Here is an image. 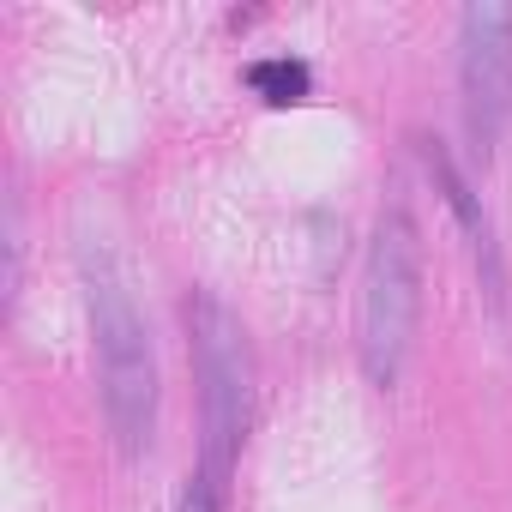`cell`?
I'll return each instance as SVG.
<instances>
[{"mask_svg": "<svg viewBox=\"0 0 512 512\" xmlns=\"http://www.w3.org/2000/svg\"><path fill=\"white\" fill-rule=\"evenodd\" d=\"M85 272V308H91V344H97V380H103V416L121 452H151L157 440V350H151V326L121 278V266L109 260V247L79 253Z\"/></svg>", "mask_w": 512, "mask_h": 512, "instance_id": "obj_1", "label": "cell"}, {"mask_svg": "<svg viewBox=\"0 0 512 512\" xmlns=\"http://www.w3.org/2000/svg\"><path fill=\"white\" fill-rule=\"evenodd\" d=\"M458 109L464 139L488 163L512 121V7L506 0H476L458 19Z\"/></svg>", "mask_w": 512, "mask_h": 512, "instance_id": "obj_4", "label": "cell"}, {"mask_svg": "<svg viewBox=\"0 0 512 512\" xmlns=\"http://www.w3.org/2000/svg\"><path fill=\"white\" fill-rule=\"evenodd\" d=\"M422 326V235L416 217L392 199L374 223L368 266H362V314H356V356L374 386H398Z\"/></svg>", "mask_w": 512, "mask_h": 512, "instance_id": "obj_3", "label": "cell"}, {"mask_svg": "<svg viewBox=\"0 0 512 512\" xmlns=\"http://www.w3.org/2000/svg\"><path fill=\"white\" fill-rule=\"evenodd\" d=\"M187 344H193V380H199V464L193 470L229 488V470L253 422V344L211 290L187 296Z\"/></svg>", "mask_w": 512, "mask_h": 512, "instance_id": "obj_2", "label": "cell"}, {"mask_svg": "<svg viewBox=\"0 0 512 512\" xmlns=\"http://www.w3.org/2000/svg\"><path fill=\"white\" fill-rule=\"evenodd\" d=\"M247 85L260 91L266 103H302V97L314 91V73H308L302 61L278 55V61H253V67H247Z\"/></svg>", "mask_w": 512, "mask_h": 512, "instance_id": "obj_6", "label": "cell"}, {"mask_svg": "<svg viewBox=\"0 0 512 512\" xmlns=\"http://www.w3.org/2000/svg\"><path fill=\"white\" fill-rule=\"evenodd\" d=\"M7 296H19V199H7Z\"/></svg>", "mask_w": 512, "mask_h": 512, "instance_id": "obj_8", "label": "cell"}, {"mask_svg": "<svg viewBox=\"0 0 512 512\" xmlns=\"http://www.w3.org/2000/svg\"><path fill=\"white\" fill-rule=\"evenodd\" d=\"M422 163H428V175H434L440 199L452 205V217H458V229H464V241H470V253H476L482 296L494 302V314H506V266H500V241H494V223H488V211L476 205L470 181L458 175V163L446 157V145H440V139H422Z\"/></svg>", "mask_w": 512, "mask_h": 512, "instance_id": "obj_5", "label": "cell"}, {"mask_svg": "<svg viewBox=\"0 0 512 512\" xmlns=\"http://www.w3.org/2000/svg\"><path fill=\"white\" fill-rule=\"evenodd\" d=\"M175 512H223V488L217 482H205L199 470L187 476V488H181V506Z\"/></svg>", "mask_w": 512, "mask_h": 512, "instance_id": "obj_7", "label": "cell"}]
</instances>
